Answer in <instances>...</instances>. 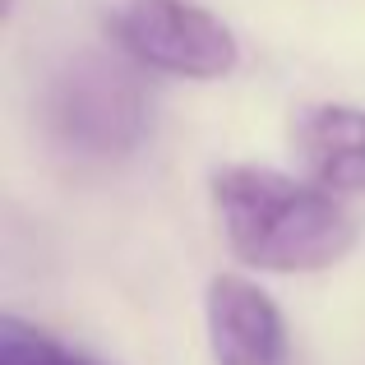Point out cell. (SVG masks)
<instances>
[{
  "instance_id": "cell-1",
  "label": "cell",
  "mask_w": 365,
  "mask_h": 365,
  "mask_svg": "<svg viewBox=\"0 0 365 365\" xmlns=\"http://www.w3.org/2000/svg\"><path fill=\"white\" fill-rule=\"evenodd\" d=\"M213 195L227 241L255 268L314 273L338 264L356 241L351 217L333 204L329 190L301 185L282 171L232 167L217 176Z\"/></svg>"
},
{
  "instance_id": "cell-2",
  "label": "cell",
  "mask_w": 365,
  "mask_h": 365,
  "mask_svg": "<svg viewBox=\"0 0 365 365\" xmlns=\"http://www.w3.org/2000/svg\"><path fill=\"white\" fill-rule=\"evenodd\" d=\"M42 120L65 153L111 162L139 148L148 130V98L120 61L102 51H79L46 83Z\"/></svg>"
},
{
  "instance_id": "cell-3",
  "label": "cell",
  "mask_w": 365,
  "mask_h": 365,
  "mask_svg": "<svg viewBox=\"0 0 365 365\" xmlns=\"http://www.w3.org/2000/svg\"><path fill=\"white\" fill-rule=\"evenodd\" d=\"M116 42L139 65L185 79H222L236 65V37L190 0H130L116 14Z\"/></svg>"
},
{
  "instance_id": "cell-4",
  "label": "cell",
  "mask_w": 365,
  "mask_h": 365,
  "mask_svg": "<svg viewBox=\"0 0 365 365\" xmlns=\"http://www.w3.org/2000/svg\"><path fill=\"white\" fill-rule=\"evenodd\" d=\"M208 342L217 365H292L282 314L245 277H217L208 287Z\"/></svg>"
},
{
  "instance_id": "cell-5",
  "label": "cell",
  "mask_w": 365,
  "mask_h": 365,
  "mask_svg": "<svg viewBox=\"0 0 365 365\" xmlns=\"http://www.w3.org/2000/svg\"><path fill=\"white\" fill-rule=\"evenodd\" d=\"M296 153L324 190H365V111L361 107H310L296 120Z\"/></svg>"
},
{
  "instance_id": "cell-6",
  "label": "cell",
  "mask_w": 365,
  "mask_h": 365,
  "mask_svg": "<svg viewBox=\"0 0 365 365\" xmlns=\"http://www.w3.org/2000/svg\"><path fill=\"white\" fill-rule=\"evenodd\" d=\"M0 365H83L65 347H56L51 338H42L37 329H24L19 319H5L0 329Z\"/></svg>"
},
{
  "instance_id": "cell-7",
  "label": "cell",
  "mask_w": 365,
  "mask_h": 365,
  "mask_svg": "<svg viewBox=\"0 0 365 365\" xmlns=\"http://www.w3.org/2000/svg\"><path fill=\"white\" fill-rule=\"evenodd\" d=\"M83 365H93V361H83Z\"/></svg>"
}]
</instances>
